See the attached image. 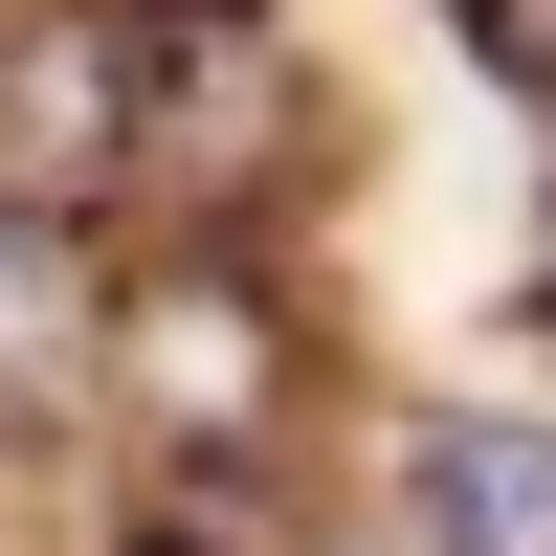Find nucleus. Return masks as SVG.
<instances>
[{"label":"nucleus","instance_id":"obj_1","mask_svg":"<svg viewBox=\"0 0 556 556\" xmlns=\"http://www.w3.org/2000/svg\"><path fill=\"white\" fill-rule=\"evenodd\" d=\"M379 534L401 556H556V401L490 379V401H401L379 445Z\"/></svg>","mask_w":556,"mask_h":556}]
</instances>
